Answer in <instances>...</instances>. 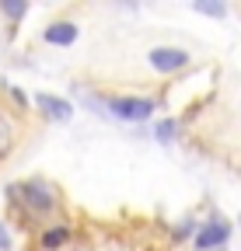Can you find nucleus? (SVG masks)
<instances>
[{
    "instance_id": "1",
    "label": "nucleus",
    "mask_w": 241,
    "mask_h": 251,
    "mask_svg": "<svg viewBox=\"0 0 241 251\" xmlns=\"http://www.w3.org/2000/svg\"><path fill=\"white\" fill-rule=\"evenodd\" d=\"M11 196L21 199V206H28L32 213H49L56 206V196L46 181H21V185H11Z\"/></svg>"
},
{
    "instance_id": "2",
    "label": "nucleus",
    "mask_w": 241,
    "mask_h": 251,
    "mask_svg": "<svg viewBox=\"0 0 241 251\" xmlns=\"http://www.w3.org/2000/svg\"><path fill=\"white\" fill-rule=\"evenodd\" d=\"M108 112L126 122H143L158 112V101L154 98H108Z\"/></svg>"
},
{
    "instance_id": "3",
    "label": "nucleus",
    "mask_w": 241,
    "mask_h": 251,
    "mask_svg": "<svg viewBox=\"0 0 241 251\" xmlns=\"http://www.w3.org/2000/svg\"><path fill=\"white\" fill-rule=\"evenodd\" d=\"M147 63L158 74H178V70L189 67V52L186 49H175V46H158V49L147 52Z\"/></svg>"
},
{
    "instance_id": "4",
    "label": "nucleus",
    "mask_w": 241,
    "mask_h": 251,
    "mask_svg": "<svg viewBox=\"0 0 241 251\" xmlns=\"http://www.w3.org/2000/svg\"><path fill=\"white\" fill-rule=\"evenodd\" d=\"M42 39L49 46H74L77 42V25L74 21H53L46 31H42Z\"/></svg>"
},
{
    "instance_id": "5",
    "label": "nucleus",
    "mask_w": 241,
    "mask_h": 251,
    "mask_svg": "<svg viewBox=\"0 0 241 251\" xmlns=\"http://www.w3.org/2000/svg\"><path fill=\"white\" fill-rule=\"evenodd\" d=\"M35 105L49 115V119H56V122H67L70 115H74V108H70V101H63V98H56V94H35Z\"/></svg>"
},
{
    "instance_id": "6",
    "label": "nucleus",
    "mask_w": 241,
    "mask_h": 251,
    "mask_svg": "<svg viewBox=\"0 0 241 251\" xmlns=\"http://www.w3.org/2000/svg\"><path fill=\"white\" fill-rule=\"evenodd\" d=\"M227 224H220V220H214V224H206L203 230H199V237H196V248L199 251H210V248H220L224 241H227Z\"/></svg>"
},
{
    "instance_id": "7",
    "label": "nucleus",
    "mask_w": 241,
    "mask_h": 251,
    "mask_svg": "<svg viewBox=\"0 0 241 251\" xmlns=\"http://www.w3.org/2000/svg\"><path fill=\"white\" fill-rule=\"evenodd\" d=\"M192 7H196L199 14H206V18H224V14H227L224 0H192Z\"/></svg>"
},
{
    "instance_id": "8",
    "label": "nucleus",
    "mask_w": 241,
    "mask_h": 251,
    "mask_svg": "<svg viewBox=\"0 0 241 251\" xmlns=\"http://www.w3.org/2000/svg\"><path fill=\"white\" fill-rule=\"evenodd\" d=\"M0 11L7 14V21H21L25 18V11H28V0H0Z\"/></svg>"
},
{
    "instance_id": "9",
    "label": "nucleus",
    "mask_w": 241,
    "mask_h": 251,
    "mask_svg": "<svg viewBox=\"0 0 241 251\" xmlns=\"http://www.w3.org/2000/svg\"><path fill=\"white\" fill-rule=\"evenodd\" d=\"M11 143H14V126H11V119L4 112H0V157L11 150Z\"/></svg>"
},
{
    "instance_id": "10",
    "label": "nucleus",
    "mask_w": 241,
    "mask_h": 251,
    "mask_svg": "<svg viewBox=\"0 0 241 251\" xmlns=\"http://www.w3.org/2000/svg\"><path fill=\"white\" fill-rule=\"evenodd\" d=\"M63 241H67V227H53V230H46V234H42V248H46V251L59 248Z\"/></svg>"
},
{
    "instance_id": "11",
    "label": "nucleus",
    "mask_w": 241,
    "mask_h": 251,
    "mask_svg": "<svg viewBox=\"0 0 241 251\" xmlns=\"http://www.w3.org/2000/svg\"><path fill=\"white\" fill-rule=\"evenodd\" d=\"M171 136H175V122H171V119H164V122L158 126V140H171Z\"/></svg>"
},
{
    "instance_id": "12",
    "label": "nucleus",
    "mask_w": 241,
    "mask_h": 251,
    "mask_svg": "<svg viewBox=\"0 0 241 251\" xmlns=\"http://www.w3.org/2000/svg\"><path fill=\"white\" fill-rule=\"evenodd\" d=\"M14 244H11V234H7V227L0 224V251H11Z\"/></svg>"
}]
</instances>
